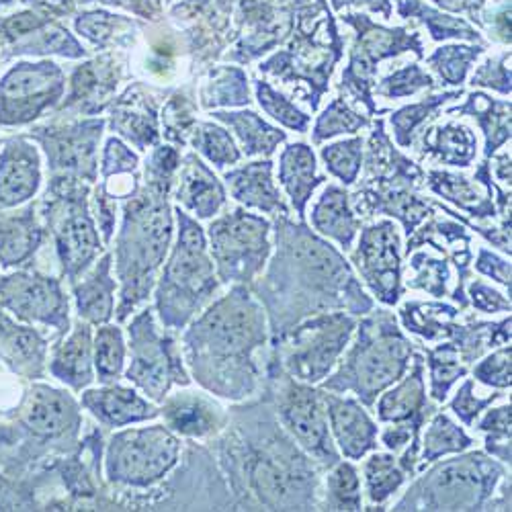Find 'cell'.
I'll use <instances>...</instances> for the list:
<instances>
[{"mask_svg":"<svg viewBox=\"0 0 512 512\" xmlns=\"http://www.w3.org/2000/svg\"><path fill=\"white\" fill-rule=\"evenodd\" d=\"M160 416L175 435L189 441H213L230 420V408L205 390L183 386L160 402Z\"/></svg>","mask_w":512,"mask_h":512,"instance_id":"cell-17","label":"cell"},{"mask_svg":"<svg viewBox=\"0 0 512 512\" xmlns=\"http://www.w3.org/2000/svg\"><path fill=\"white\" fill-rule=\"evenodd\" d=\"M510 398H504L500 406H488L472 429L484 437V451L510 467Z\"/></svg>","mask_w":512,"mask_h":512,"instance_id":"cell-42","label":"cell"},{"mask_svg":"<svg viewBox=\"0 0 512 512\" xmlns=\"http://www.w3.org/2000/svg\"><path fill=\"white\" fill-rule=\"evenodd\" d=\"M320 156L330 175H334L345 185H353L359 177V170L363 164V140L353 138V140L334 142L322 148Z\"/></svg>","mask_w":512,"mask_h":512,"instance_id":"cell-46","label":"cell"},{"mask_svg":"<svg viewBox=\"0 0 512 512\" xmlns=\"http://www.w3.org/2000/svg\"><path fill=\"white\" fill-rule=\"evenodd\" d=\"M39 244V230L27 222L0 224V263L23 265Z\"/></svg>","mask_w":512,"mask_h":512,"instance_id":"cell-44","label":"cell"},{"mask_svg":"<svg viewBox=\"0 0 512 512\" xmlns=\"http://www.w3.org/2000/svg\"><path fill=\"white\" fill-rule=\"evenodd\" d=\"M474 381L480 383L484 388H494L508 392L510 383H512V373H510V343L502 345L488 355H484L480 361H476L469 369Z\"/></svg>","mask_w":512,"mask_h":512,"instance_id":"cell-50","label":"cell"},{"mask_svg":"<svg viewBox=\"0 0 512 512\" xmlns=\"http://www.w3.org/2000/svg\"><path fill=\"white\" fill-rule=\"evenodd\" d=\"M80 408L87 410L99 424L107 429H125L160 418V406L148 400L134 386L101 383V388H87L80 392Z\"/></svg>","mask_w":512,"mask_h":512,"instance_id":"cell-21","label":"cell"},{"mask_svg":"<svg viewBox=\"0 0 512 512\" xmlns=\"http://www.w3.org/2000/svg\"><path fill=\"white\" fill-rule=\"evenodd\" d=\"M361 472L351 459L334 463L322 480L320 510H363Z\"/></svg>","mask_w":512,"mask_h":512,"instance_id":"cell-38","label":"cell"},{"mask_svg":"<svg viewBox=\"0 0 512 512\" xmlns=\"http://www.w3.org/2000/svg\"><path fill=\"white\" fill-rule=\"evenodd\" d=\"M103 250L99 232L82 203H68L56 226V254L62 277L72 285L87 273Z\"/></svg>","mask_w":512,"mask_h":512,"instance_id":"cell-20","label":"cell"},{"mask_svg":"<svg viewBox=\"0 0 512 512\" xmlns=\"http://www.w3.org/2000/svg\"><path fill=\"white\" fill-rule=\"evenodd\" d=\"M349 263L375 304L396 308L402 302V232L394 220H377L361 228Z\"/></svg>","mask_w":512,"mask_h":512,"instance_id":"cell-15","label":"cell"},{"mask_svg":"<svg viewBox=\"0 0 512 512\" xmlns=\"http://www.w3.org/2000/svg\"><path fill=\"white\" fill-rule=\"evenodd\" d=\"M359 318L347 312H324L291 326L271 340L267 363L297 381L318 386L338 365L355 334Z\"/></svg>","mask_w":512,"mask_h":512,"instance_id":"cell-10","label":"cell"},{"mask_svg":"<svg viewBox=\"0 0 512 512\" xmlns=\"http://www.w3.org/2000/svg\"><path fill=\"white\" fill-rule=\"evenodd\" d=\"M310 220L314 232L334 242L338 250H353L357 236L361 232V218L355 213L351 197L345 189L328 185L320 199L314 203Z\"/></svg>","mask_w":512,"mask_h":512,"instance_id":"cell-27","label":"cell"},{"mask_svg":"<svg viewBox=\"0 0 512 512\" xmlns=\"http://www.w3.org/2000/svg\"><path fill=\"white\" fill-rule=\"evenodd\" d=\"M496 175H498V181L510 189V154L508 152H502L498 158H496Z\"/></svg>","mask_w":512,"mask_h":512,"instance_id":"cell-56","label":"cell"},{"mask_svg":"<svg viewBox=\"0 0 512 512\" xmlns=\"http://www.w3.org/2000/svg\"><path fill=\"white\" fill-rule=\"evenodd\" d=\"M0 310L23 324L52 328L62 338L70 322V300L62 287V279L21 271L0 279Z\"/></svg>","mask_w":512,"mask_h":512,"instance_id":"cell-16","label":"cell"},{"mask_svg":"<svg viewBox=\"0 0 512 512\" xmlns=\"http://www.w3.org/2000/svg\"><path fill=\"white\" fill-rule=\"evenodd\" d=\"M263 390L269 394L283 429L316 461L324 474L343 459L332 441L322 390L318 386L297 381L285 371L265 365Z\"/></svg>","mask_w":512,"mask_h":512,"instance_id":"cell-13","label":"cell"},{"mask_svg":"<svg viewBox=\"0 0 512 512\" xmlns=\"http://www.w3.org/2000/svg\"><path fill=\"white\" fill-rule=\"evenodd\" d=\"M474 87H488L502 95H510V72L506 68V58L488 60L472 78Z\"/></svg>","mask_w":512,"mask_h":512,"instance_id":"cell-55","label":"cell"},{"mask_svg":"<svg viewBox=\"0 0 512 512\" xmlns=\"http://www.w3.org/2000/svg\"><path fill=\"white\" fill-rule=\"evenodd\" d=\"M441 406L429 398L426 390V367L420 349L414 351L410 369L392 388L381 392L373 404V414L379 424L414 422L424 426Z\"/></svg>","mask_w":512,"mask_h":512,"instance_id":"cell-19","label":"cell"},{"mask_svg":"<svg viewBox=\"0 0 512 512\" xmlns=\"http://www.w3.org/2000/svg\"><path fill=\"white\" fill-rule=\"evenodd\" d=\"M119 289L113 277V254H105L95 261V265L84 273L76 283H72L74 310L78 320L89 322L91 326H101L115 316V293Z\"/></svg>","mask_w":512,"mask_h":512,"instance_id":"cell-25","label":"cell"},{"mask_svg":"<svg viewBox=\"0 0 512 512\" xmlns=\"http://www.w3.org/2000/svg\"><path fill=\"white\" fill-rule=\"evenodd\" d=\"M398 322L406 334L416 336L420 343H443L453 340L461 320L463 310L445 300H420L410 297L406 302L398 304Z\"/></svg>","mask_w":512,"mask_h":512,"instance_id":"cell-26","label":"cell"},{"mask_svg":"<svg viewBox=\"0 0 512 512\" xmlns=\"http://www.w3.org/2000/svg\"><path fill=\"white\" fill-rule=\"evenodd\" d=\"M422 179V170L392 146L383 123L377 121L369 138L365 185L351 197V205L363 218L379 213L396 218L408 238L435 211L429 201L414 193Z\"/></svg>","mask_w":512,"mask_h":512,"instance_id":"cell-9","label":"cell"},{"mask_svg":"<svg viewBox=\"0 0 512 512\" xmlns=\"http://www.w3.org/2000/svg\"><path fill=\"white\" fill-rule=\"evenodd\" d=\"M39 160L31 146H13L0 162V205H19L39 187Z\"/></svg>","mask_w":512,"mask_h":512,"instance_id":"cell-36","label":"cell"},{"mask_svg":"<svg viewBox=\"0 0 512 512\" xmlns=\"http://www.w3.org/2000/svg\"><path fill=\"white\" fill-rule=\"evenodd\" d=\"M0 355L31 377L44 375L48 361V340L29 324H13L0 316Z\"/></svg>","mask_w":512,"mask_h":512,"instance_id":"cell-31","label":"cell"},{"mask_svg":"<svg viewBox=\"0 0 512 512\" xmlns=\"http://www.w3.org/2000/svg\"><path fill=\"white\" fill-rule=\"evenodd\" d=\"M457 97H459V93H443V95L429 97V99H424L420 103H414V105H408V107L396 111L392 115V119H390L396 142L402 148L412 146V138L418 132V127L426 119H431L439 111V107H443L447 101L457 99Z\"/></svg>","mask_w":512,"mask_h":512,"instance_id":"cell-43","label":"cell"},{"mask_svg":"<svg viewBox=\"0 0 512 512\" xmlns=\"http://www.w3.org/2000/svg\"><path fill=\"white\" fill-rule=\"evenodd\" d=\"M429 189L439 195L441 199L453 203L467 216L476 218L478 222L494 220L496 218V207L492 201L494 187L488 160L478 168L474 179H467L461 175L445 173V170H429Z\"/></svg>","mask_w":512,"mask_h":512,"instance_id":"cell-24","label":"cell"},{"mask_svg":"<svg viewBox=\"0 0 512 512\" xmlns=\"http://www.w3.org/2000/svg\"><path fill=\"white\" fill-rule=\"evenodd\" d=\"M482 54L480 48H441L437 54L431 56L433 68L439 72V76L445 80V84H457L461 87L465 74L472 66V62Z\"/></svg>","mask_w":512,"mask_h":512,"instance_id":"cell-52","label":"cell"},{"mask_svg":"<svg viewBox=\"0 0 512 512\" xmlns=\"http://www.w3.org/2000/svg\"><path fill=\"white\" fill-rule=\"evenodd\" d=\"M506 392L496 390L490 392L486 396L476 394V381L472 377H463L461 386L455 390L453 398L447 400V408L451 410V414L465 426V429H472L474 422L478 420V416L492 404H496L498 400H504Z\"/></svg>","mask_w":512,"mask_h":512,"instance_id":"cell-45","label":"cell"},{"mask_svg":"<svg viewBox=\"0 0 512 512\" xmlns=\"http://www.w3.org/2000/svg\"><path fill=\"white\" fill-rule=\"evenodd\" d=\"M48 371L74 394L93 386L97 377L93 365V326L89 322L76 320L58 340L50 355Z\"/></svg>","mask_w":512,"mask_h":512,"instance_id":"cell-23","label":"cell"},{"mask_svg":"<svg viewBox=\"0 0 512 512\" xmlns=\"http://www.w3.org/2000/svg\"><path fill=\"white\" fill-rule=\"evenodd\" d=\"M328 429L338 453L345 459L361 461L371 451L379 449V426L363 406L351 394H334L322 390Z\"/></svg>","mask_w":512,"mask_h":512,"instance_id":"cell-18","label":"cell"},{"mask_svg":"<svg viewBox=\"0 0 512 512\" xmlns=\"http://www.w3.org/2000/svg\"><path fill=\"white\" fill-rule=\"evenodd\" d=\"M179 236L154 285V314L162 328L181 332L222 291L203 228L177 211Z\"/></svg>","mask_w":512,"mask_h":512,"instance_id":"cell-8","label":"cell"},{"mask_svg":"<svg viewBox=\"0 0 512 512\" xmlns=\"http://www.w3.org/2000/svg\"><path fill=\"white\" fill-rule=\"evenodd\" d=\"M271 238L267 267L250 285L267 314L271 340L316 314L347 312L361 318L377 306L343 250L310 230L304 220L277 216Z\"/></svg>","mask_w":512,"mask_h":512,"instance_id":"cell-2","label":"cell"},{"mask_svg":"<svg viewBox=\"0 0 512 512\" xmlns=\"http://www.w3.org/2000/svg\"><path fill=\"white\" fill-rule=\"evenodd\" d=\"M404 289L426 293L435 300L449 297L451 304L467 312V281L474 277L472 234L463 224L431 213L402 248Z\"/></svg>","mask_w":512,"mask_h":512,"instance_id":"cell-6","label":"cell"},{"mask_svg":"<svg viewBox=\"0 0 512 512\" xmlns=\"http://www.w3.org/2000/svg\"><path fill=\"white\" fill-rule=\"evenodd\" d=\"M195 148L216 166L236 164L240 160V150L236 148L232 136L220 125L201 123L193 138Z\"/></svg>","mask_w":512,"mask_h":512,"instance_id":"cell-48","label":"cell"},{"mask_svg":"<svg viewBox=\"0 0 512 512\" xmlns=\"http://www.w3.org/2000/svg\"><path fill=\"white\" fill-rule=\"evenodd\" d=\"M367 125V117L351 109L345 99H336L328 105V109L318 117L314 125V142L322 144L338 134H355Z\"/></svg>","mask_w":512,"mask_h":512,"instance_id":"cell-47","label":"cell"},{"mask_svg":"<svg viewBox=\"0 0 512 512\" xmlns=\"http://www.w3.org/2000/svg\"><path fill=\"white\" fill-rule=\"evenodd\" d=\"M416 349H420L424 355V367L429 369V398L443 406L457 383L469 375V365L461 361L459 351L451 340L435 343L433 347L416 343Z\"/></svg>","mask_w":512,"mask_h":512,"instance_id":"cell-37","label":"cell"},{"mask_svg":"<svg viewBox=\"0 0 512 512\" xmlns=\"http://www.w3.org/2000/svg\"><path fill=\"white\" fill-rule=\"evenodd\" d=\"M216 443L232 510H320L324 472L283 429L265 390L232 404Z\"/></svg>","mask_w":512,"mask_h":512,"instance_id":"cell-1","label":"cell"},{"mask_svg":"<svg viewBox=\"0 0 512 512\" xmlns=\"http://www.w3.org/2000/svg\"><path fill=\"white\" fill-rule=\"evenodd\" d=\"M232 197L248 209H259L271 216H287L283 197L273 181V162H250L226 175Z\"/></svg>","mask_w":512,"mask_h":512,"instance_id":"cell-28","label":"cell"},{"mask_svg":"<svg viewBox=\"0 0 512 512\" xmlns=\"http://www.w3.org/2000/svg\"><path fill=\"white\" fill-rule=\"evenodd\" d=\"M269 340L261 302L248 285H230L189 322L181 349L201 390L240 404L263 390Z\"/></svg>","mask_w":512,"mask_h":512,"instance_id":"cell-3","label":"cell"},{"mask_svg":"<svg viewBox=\"0 0 512 512\" xmlns=\"http://www.w3.org/2000/svg\"><path fill=\"white\" fill-rule=\"evenodd\" d=\"M23 422L41 439L74 437L82 426L80 404L68 390L37 383L25 400Z\"/></svg>","mask_w":512,"mask_h":512,"instance_id":"cell-22","label":"cell"},{"mask_svg":"<svg viewBox=\"0 0 512 512\" xmlns=\"http://www.w3.org/2000/svg\"><path fill=\"white\" fill-rule=\"evenodd\" d=\"M435 82L416 64H410L402 70H396L388 78H383L377 87V93L386 99H402L418 93L420 89H433Z\"/></svg>","mask_w":512,"mask_h":512,"instance_id":"cell-51","label":"cell"},{"mask_svg":"<svg viewBox=\"0 0 512 512\" xmlns=\"http://www.w3.org/2000/svg\"><path fill=\"white\" fill-rule=\"evenodd\" d=\"M510 324V314L498 322H486L478 320L474 314L463 312L461 326L451 343L457 347L461 361L472 369V365L484 355L510 343Z\"/></svg>","mask_w":512,"mask_h":512,"instance_id":"cell-35","label":"cell"},{"mask_svg":"<svg viewBox=\"0 0 512 512\" xmlns=\"http://www.w3.org/2000/svg\"><path fill=\"white\" fill-rule=\"evenodd\" d=\"M136 9H140L142 13H154L158 9V0H134Z\"/></svg>","mask_w":512,"mask_h":512,"instance_id":"cell-57","label":"cell"},{"mask_svg":"<svg viewBox=\"0 0 512 512\" xmlns=\"http://www.w3.org/2000/svg\"><path fill=\"white\" fill-rule=\"evenodd\" d=\"M451 113L469 115L480 123L486 136V160L492 158L506 140H510V103L506 101H494L488 95L474 93Z\"/></svg>","mask_w":512,"mask_h":512,"instance_id":"cell-39","label":"cell"},{"mask_svg":"<svg viewBox=\"0 0 512 512\" xmlns=\"http://www.w3.org/2000/svg\"><path fill=\"white\" fill-rule=\"evenodd\" d=\"M465 295L469 308H474L480 314H510L512 310L510 295L498 291L484 279H469L465 285Z\"/></svg>","mask_w":512,"mask_h":512,"instance_id":"cell-53","label":"cell"},{"mask_svg":"<svg viewBox=\"0 0 512 512\" xmlns=\"http://www.w3.org/2000/svg\"><path fill=\"white\" fill-rule=\"evenodd\" d=\"M422 154L433 156L447 166L467 168L476 160L478 138L472 127L459 121H447L431 127L422 136Z\"/></svg>","mask_w":512,"mask_h":512,"instance_id":"cell-33","label":"cell"},{"mask_svg":"<svg viewBox=\"0 0 512 512\" xmlns=\"http://www.w3.org/2000/svg\"><path fill=\"white\" fill-rule=\"evenodd\" d=\"M93 365L99 383L123 379L127 365V340L119 324H101L93 336Z\"/></svg>","mask_w":512,"mask_h":512,"instance_id":"cell-41","label":"cell"},{"mask_svg":"<svg viewBox=\"0 0 512 512\" xmlns=\"http://www.w3.org/2000/svg\"><path fill=\"white\" fill-rule=\"evenodd\" d=\"M173 213L162 189L125 205V220L115 246V277L119 283L117 322L130 320L146 306L160 269L173 246Z\"/></svg>","mask_w":512,"mask_h":512,"instance_id":"cell-5","label":"cell"},{"mask_svg":"<svg viewBox=\"0 0 512 512\" xmlns=\"http://www.w3.org/2000/svg\"><path fill=\"white\" fill-rule=\"evenodd\" d=\"M181 455V437L166 424L125 426L105 447V480L119 490H152L175 472Z\"/></svg>","mask_w":512,"mask_h":512,"instance_id":"cell-12","label":"cell"},{"mask_svg":"<svg viewBox=\"0 0 512 512\" xmlns=\"http://www.w3.org/2000/svg\"><path fill=\"white\" fill-rule=\"evenodd\" d=\"M216 117L236 132L246 156H271L277 150V146L287 140L285 132H279L277 127L269 125L254 111L218 113Z\"/></svg>","mask_w":512,"mask_h":512,"instance_id":"cell-40","label":"cell"},{"mask_svg":"<svg viewBox=\"0 0 512 512\" xmlns=\"http://www.w3.org/2000/svg\"><path fill=\"white\" fill-rule=\"evenodd\" d=\"M256 99L259 105L281 125L289 127L300 134H306L310 127V117L297 109L289 99H285L281 93H277L271 84L267 82H256Z\"/></svg>","mask_w":512,"mask_h":512,"instance_id":"cell-49","label":"cell"},{"mask_svg":"<svg viewBox=\"0 0 512 512\" xmlns=\"http://www.w3.org/2000/svg\"><path fill=\"white\" fill-rule=\"evenodd\" d=\"M416 343L404 332L392 308H373L361 316L347 351L320 390L351 394L369 410L377 396L392 388L410 369Z\"/></svg>","mask_w":512,"mask_h":512,"instance_id":"cell-4","label":"cell"},{"mask_svg":"<svg viewBox=\"0 0 512 512\" xmlns=\"http://www.w3.org/2000/svg\"><path fill=\"white\" fill-rule=\"evenodd\" d=\"M127 367L123 377L148 400L160 402L173 388L191 386L181 343L170 330L158 326L154 308H140L125 328Z\"/></svg>","mask_w":512,"mask_h":512,"instance_id":"cell-11","label":"cell"},{"mask_svg":"<svg viewBox=\"0 0 512 512\" xmlns=\"http://www.w3.org/2000/svg\"><path fill=\"white\" fill-rule=\"evenodd\" d=\"M474 445L476 439L465 431V426L439 408L424 424L420 435V467L424 469L437 459L474 449Z\"/></svg>","mask_w":512,"mask_h":512,"instance_id":"cell-34","label":"cell"},{"mask_svg":"<svg viewBox=\"0 0 512 512\" xmlns=\"http://www.w3.org/2000/svg\"><path fill=\"white\" fill-rule=\"evenodd\" d=\"M279 181L287 191L297 216H300V220H304L308 201L326 179L318 175V164L312 148L304 142H297V144H289L281 154Z\"/></svg>","mask_w":512,"mask_h":512,"instance_id":"cell-29","label":"cell"},{"mask_svg":"<svg viewBox=\"0 0 512 512\" xmlns=\"http://www.w3.org/2000/svg\"><path fill=\"white\" fill-rule=\"evenodd\" d=\"M273 224L246 209H234L211 222L207 246L224 287L252 285L267 267L273 252Z\"/></svg>","mask_w":512,"mask_h":512,"instance_id":"cell-14","label":"cell"},{"mask_svg":"<svg viewBox=\"0 0 512 512\" xmlns=\"http://www.w3.org/2000/svg\"><path fill=\"white\" fill-rule=\"evenodd\" d=\"M361 472L363 498H367V506H363V510H388L392 500L410 482L408 474L398 463V455L392 451L375 449L365 455Z\"/></svg>","mask_w":512,"mask_h":512,"instance_id":"cell-30","label":"cell"},{"mask_svg":"<svg viewBox=\"0 0 512 512\" xmlns=\"http://www.w3.org/2000/svg\"><path fill=\"white\" fill-rule=\"evenodd\" d=\"M177 199L197 218L209 220L224 207L226 193L222 183L213 177L203 162H199L195 156H187L181 170Z\"/></svg>","mask_w":512,"mask_h":512,"instance_id":"cell-32","label":"cell"},{"mask_svg":"<svg viewBox=\"0 0 512 512\" xmlns=\"http://www.w3.org/2000/svg\"><path fill=\"white\" fill-rule=\"evenodd\" d=\"M472 269H476V273H480L482 277L504 287L506 293L510 295V261L504 259V256L496 254L486 246H478V256L472 263Z\"/></svg>","mask_w":512,"mask_h":512,"instance_id":"cell-54","label":"cell"},{"mask_svg":"<svg viewBox=\"0 0 512 512\" xmlns=\"http://www.w3.org/2000/svg\"><path fill=\"white\" fill-rule=\"evenodd\" d=\"M508 467L484 449H467L426 465L388 510H490Z\"/></svg>","mask_w":512,"mask_h":512,"instance_id":"cell-7","label":"cell"}]
</instances>
